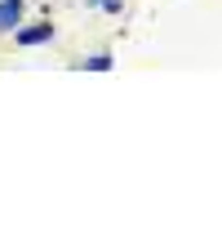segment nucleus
Wrapping results in <instances>:
<instances>
[{
    "instance_id": "obj_1",
    "label": "nucleus",
    "mask_w": 222,
    "mask_h": 249,
    "mask_svg": "<svg viewBox=\"0 0 222 249\" xmlns=\"http://www.w3.org/2000/svg\"><path fill=\"white\" fill-rule=\"evenodd\" d=\"M14 40L22 45V49H31V45H45V40H53V22H31V27H14Z\"/></svg>"
},
{
    "instance_id": "obj_2",
    "label": "nucleus",
    "mask_w": 222,
    "mask_h": 249,
    "mask_svg": "<svg viewBox=\"0 0 222 249\" xmlns=\"http://www.w3.org/2000/svg\"><path fill=\"white\" fill-rule=\"evenodd\" d=\"M22 0H0V36H5V31H14L18 22H22Z\"/></svg>"
},
{
    "instance_id": "obj_3",
    "label": "nucleus",
    "mask_w": 222,
    "mask_h": 249,
    "mask_svg": "<svg viewBox=\"0 0 222 249\" xmlns=\"http://www.w3.org/2000/svg\"><path fill=\"white\" fill-rule=\"evenodd\" d=\"M85 67H89V71H111V53H93V58H85Z\"/></svg>"
},
{
    "instance_id": "obj_4",
    "label": "nucleus",
    "mask_w": 222,
    "mask_h": 249,
    "mask_svg": "<svg viewBox=\"0 0 222 249\" xmlns=\"http://www.w3.org/2000/svg\"><path fill=\"white\" fill-rule=\"evenodd\" d=\"M89 5H98V9H107V14H124V0H89Z\"/></svg>"
}]
</instances>
